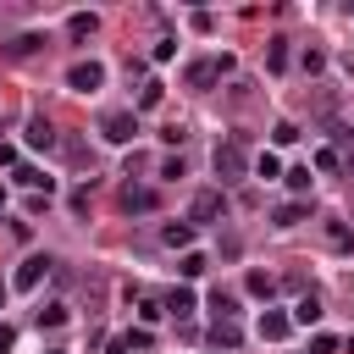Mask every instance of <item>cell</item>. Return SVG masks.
<instances>
[{
	"label": "cell",
	"instance_id": "obj_33",
	"mask_svg": "<svg viewBox=\"0 0 354 354\" xmlns=\"http://www.w3.org/2000/svg\"><path fill=\"white\" fill-rule=\"evenodd\" d=\"M11 343H17V332H11V326H0V354H11Z\"/></svg>",
	"mask_w": 354,
	"mask_h": 354
},
{
	"label": "cell",
	"instance_id": "obj_15",
	"mask_svg": "<svg viewBox=\"0 0 354 354\" xmlns=\"http://www.w3.org/2000/svg\"><path fill=\"white\" fill-rule=\"evenodd\" d=\"M243 288H249L254 299H271V293H277V277H266V271H249V277H243Z\"/></svg>",
	"mask_w": 354,
	"mask_h": 354
},
{
	"label": "cell",
	"instance_id": "obj_26",
	"mask_svg": "<svg viewBox=\"0 0 354 354\" xmlns=\"http://www.w3.org/2000/svg\"><path fill=\"white\" fill-rule=\"evenodd\" d=\"M282 177H288V188H299V194L310 188V166H293V171H282Z\"/></svg>",
	"mask_w": 354,
	"mask_h": 354
},
{
	"label": "cell",
	"instance_id": "obj_31",
	"mask_svg": "<svg viewBox=\"0 0 354 354\" xmlns=\"http://www.w3.org/2000/svg\"><path fill=\"white\" fill-rule=\"evenodd\" d=\"M160 177H183V155H166L160 160Z\"/></svg>",
	"mask_w": 354,
	"mask_h": 354
},
{
	"label": "cell",
	"instance_id": "obj_19",
	"mask_svg": "<svg viewBox=\"0 0 354 354\" xmlns=\"http://www.w3.org/2000/svg\"><path fill=\"white\" fill-rule=\"evenodd\" d=\"M17 183H22V188H44V194H50V177H44L39 166H22V171H17Z\"/></svg>",
	"mask_w": 354,
	"mask_h": 354
},
{
	"label": "cell",
	"instance_id": "obj_18",
	"mask_svg": "<svg viewBox=\"0 0 354 354\" xmlns=\"http://www.w3.org/2000/svg\"><path fill=\"white\" fill-rule=\"evenodd\" d=\"M210 310H216V321H238V299H232V293H216Z\"/></svg>",
	"mask_w": 354,
	"mask_h": 354
},
{
	"label": "cell",
	"instance_id": "obj_4",
	"mask_svg": "<svg viewBox=\"0 0 354 354\" xmlns=\"http://www.w3.org/2000/svg\"><path fill=\"white\" fill-rule=\"evenodd\" d=\"M100 133H105L111 144H133V133H138V116H133V111H111V116L100 122Z\"/></svg>",
	"mask_w": 354,
	"mask_h": 354
},
{
	"label": "cell",
	"instance_id": "obj_34",
	"mask_svg": "<svg viewBox=\"0 0 354 354\" xmlns=\"http://www.w3.org/2000/svg\"><path fill=\"white\" fill-rule=\"evenodd\" d=\"M0 304H6V282H0Z\"/></svg>",
	"mask_w": 354,
	"mask_h": 354
},
{
	"label": "cell",
	"instance_id": "obj_6",
	"mask_svg": "<svg viewBox=\"0 0 354 354\" xmlns=\"http://www.w3.org/2000/svg\"><path fill=\"white\" fill-rule=\"evenodd\" d=\"M221 72H232V55H221V61H194V66H188V88H210Z\"/></svg>",
	"mask_w": 354,
	"mask_h": 354
},
{
	"label": "cell",
	"instance_id": "obj_30",
	"mask_svg": "<svg viewBox=\"0 0 354 354\" xmlns=\"http://www.w3.org/2000/svg\"><path fill=\"white\" fill-rule=\"evenodd\" d=\"M138 315H144V321H160V315H166V304H160V299H144V304H138Z\"/></svg>",
	"mask_w": 354,
	"mask_h": 354
},
{
	"label": "cell",
	"instance_id": "obj_5",
	"mask_svg": "<svg viewBox=\"0 0 354 354\" xmlns=\"http://www.w3.org/2000/svg\"><path fill=\"white\" fill-rule=\"evenodd\" d=\"M50 266H55L50 254H28V260L17 266V288H22V293H33V288H39L44 277H50Z\"/></svg>",
	"mask_w": 354,
	"mask_h": 354
},
{
	"label": "cell",
	"instance_id": "obj_22",
	"mask_svg": "<svg viewBox=\"0 0 354 354\" xmlns=\"http://www.w3.org/2000/svg\"><path fill=\"white\" fill-rule=\"evenodd\" d=\"M254 177H282V166H277V155L266 149V155H254Z\"/></svg>",
	"mask_w": 354,
	"mask_h": 354
},
{
	"label": "cell",
	"instance_id": "obj_1",
	"mask_svg": "<svg viewBox=\"0 0 354 354\" xmlns=\"http://www.w3.org/2000/svg\"><path fill=\"white\" fill-rule=\"evenodd\" d=\"M243 171H249V160H243V144H238V138L216 144V177H221V183H238Z\"/></svg>",
	"mask_w": 354,
	"mask_h": 354
},
{
	"label": "cell",
	"instance_id": "obj_23",
	"mask_svg": "<svg viewBox=\"0 0 354 354\" xmlns=\"http://www.w3.org/2000/svg\"><path fill=\"white\" fill-rule=\"evenodd\" d=\"M337 166H343L337 149H315V171H337Z\"/></svg>",
	"mask_w": 354,
	"mask_h": 354
},
{
	"label": "cell",
	"instance_id": "obj_7",
	"mask_svg": "<svg viewBox=\"0 0 354 354\" xmlns=\"http://www.w3.org/2000/svg\"><path fill=\"white\" fill-rule=\"evenodd\" d=\"M288 326H293V315H282V310H266V315H260V337H266V343H282Z\"/></svg>",
	"mask_w": 354,
	"mask_h": 354
},
{
	"label": "cell",
	"instance_id": "obj_28",
	"mask_svg": "<svg viewBox=\"0 0 354 354\" xmlns=\"http://www.w3.org/2000/svg\"><path fill=\"white\" fill-rule=\"evenodd\" d=\"M332 348H337L332 332H315V337H310V354H332Z\"/></svg>",
	"mask_w": 354,
	"mask_h": 354
},
{
	"label": "cell",
	"instance_id": "obj_2",
	"mask_svg": "<svg viewBox=\"0 0 354 354\" xmlns=\"http://www.w3.org/2000/svg\"><path fill=\"white\" fill-rule=\"evenodd\" d=\"M221 210H227L221 188H199V194H194V205H188V221H194V227H205V221H216Z\"/></svg>",
	"mask_w": 354,
	"mask_h": 354
},
{
	"label": "cell",
	"instance_id": "obj_32",
	"mask_svg": "<svg viewBox=\"0 0 354 354\" xmlns=\"http://www.w3.org/2000/svg\"><path fill=\"white\" fill-rule=\"evenodd\" d=\"M105 354H133V343H127V332H122V337H111V343H105Z\"/></svg>",
	"mask_w": 354,
	"mask_h": 354
},
{
	"label": "cell",
	"instance_id": "obj_3",
	"mask_svg": "<svg viewBox=\"0 0 354 354\" xmlns=\"http://www.w3.org/2000/svg\"><path fill=\"white\" fill-rule=\"evenodd\" d=\"M66 83H72L77 94H94V88L105 83V66H100V61H72V72H66Z\"/></svg>",
	"mask_w": 354,
	"mask_h": 354
},
{
	"label": "cell",
	"instance_id": "obj_13",
	"mask_svg": "<svg viewBox=\"0 0 354 354\" xmlns=\"http://www.w3.org/2000/svg\"><path fill=\"white\" fill-rule=\"evenodd\" d=\"M122 205L144 216V210H155V188H127V194H122Z\"/></svg>",
	"mask_w": 354,
	"mask_h": 354
},
{
	"label": "cell",
	"instance_id": "obj_9",
	"mask_svg": "<svg viewBox=\"0 0 354 354\" xmlns=\"http://www.w3.org/2000/svg\"><path fill=\"white\" fill-rule=\"evenodd\" d=\"M28 144H33V149H50V144H55L50 116H28Z\"/></svg>",
	"mask_w": 354,
	"mask_h": 354
},
{
	"label": "cell",
	"instance_id": "obj_20",
	"mask_svg": "<svg viewBox=\"0 0 354 354\" xmlns=\"http://www.w3.org/2000/svg\"><path fill=\"white\" fill-rule=\"evenodd\" d=\"M326 243H332V249H354V232H348L343 221H332V227H326Z\"/></svg>",
	"mask_w": 354,
	"mask_h": 354
},
{
	"label": "cell",
	"instance_id": "obj_11",
	"mask_svg": "<svg viewBox=\"0 0 354 354\" xmlns=\"http://www.w3.org/2000/svg\"><path fill=\"white\" fill-rule=\"evenodd\" d=\"M94 28H100V17H94V11H72V17H66V33H72V39H88Z\"/></svg>",
	"mask_w": 354,
	"mask_h": 354
},
{
	"label": "cell",
	"instance_id": "obj_27",
	"mask_svg": "<svg viewBox=\"0 0 354 354\" xmlns=\"http://www.w3.org/2000/svg\"><path fill=\"white\" fill-rule=\"evenodd\" d=\"M177 271H183V277H199V271H205V254H194V249H188V254H183V266H177Z\"/></svg>",
	"mask_w": 354,
	"mask_h": 354
},
{
	"label": "cell",
	"instance_id": "obj_25",
	"mask_svg": "<svg viewBox=\"0 0 354 354\" xmlns=\"http://www.w3.org/2000/svg\"><path fill=\"white\" fill-rule=\"evenodd\" d=\"M39 44H44V39H39V33H22V39H17V44H11V55H33V50H39Z\"/></svg>",
	"mask_w": 354,
	"mask_h": 354
},
{
	"label": "cell",
	"instance_id": "obj_14",
	"mask_svg": "<svg viewBox=\"0 0 354 354\" xmlns=\"http://www.w3.org/2000/svg\"><path fill=\"white\" fill-rule=\"evenodd\" d=\"M304 216H310V205H304V199H293V205H282V210H277L271 221H277V227H299Z\"/></svg>",
	"mask_w": 354,
	"mask_h": 354
},
{
	"label": "cell",
	"instance_id": "obj_16",
	"mask_svg": "<svg viewBox=\"0 0 354 354\" xmlns=\"http://www.w3.org/2000/svg\"><path fill=\"white\" fill-rule=\"evenodd\" d=\"M210 337H216L221 348H238V337H243V332H238V321H216V326H210Z\"/></svg>",
	"mask_w": 354,
	"mask_h": 354
},
{
	"label": "cell",
	"instance_id": "obj_12",
	"mask_svg": "<svg viewBox=\"0 0 354 354\" xmlns=\"http://www.w3.org/2000/svg\"><path fill=\"white\" fill-rule=\"evenodd\" d=\"M293 321H299V326H315V321H321V299H315V293H304V299L293 304Z\"/></svg>",
	"mask_w": 354,
	"mask_h": 354
},
{
	"label": "cell",
	"instance_id": "obj_24",
	"mask_svg": "<svg viewBox=\"0 0 354 354\" xmlns=\"http://www.w3.org/2000/svg\"><path fill=\"white\" fill-rule=\"evenodd\" d=\"M61 321H66V304H44L39 310V326H61Z\"/></svg>",
	"mask_w": 354,
	"mask_h": 354
},
{
	"label": "cell",
	"instance_id": "obj_35",
	"mask_svg": "<svg viewBox=\"0 0 354 354\" xmlns=\"http://www.w3.org/2000/svg\"><path fill=\"white\" fill-rule=\"evenodd\" d=\"M0 205H6V188H0Z\"/></svg>",
	"mask_w": 354,
	"mask_h": 354
},
{
	"label": "cell",
	"instance_id": "obj_8",
	"mask_svg": "<svg viewBox=\"0 0 354 354\" xmlns=\"http://www.w3.org/2000/svg\"><path fill=\"white\" fill-rule=\"evenodd\" d=\"M160 243H166V249H188V243H194V221H166V227H160Z\"/></svg>",
	"mask_w": 354,
	"mask_h": 354
},
{
	"label": "cell",
	"instance_id": "obj_21",
	"mask_svg": "<svg viewBox=\"0 0 354 354\" xmlns=\"http://www.w3.org/2000/svg\"><path fill=\"white\" fill-rule=\"evenodd\" d=\"M160 94H166V83H144V88H138V105H144V111H155V105H160Z\"/></svg>",
	"mask_w": 354,
	"mask_h": 354
},
{
	"label": "cell",
	"instance_id": "obj_10",
	"mask_svg": "<svg viewBox=\"0 0 354 354\" xmlns=\"http://www.w3.org/2000/svg\"><path fill=\"white\" fill-rule=\"evenodd\" d=\"M166 315L188 321V315H194V293H188V288H171V293H166Z\"/></svg>",
	"mask_w": 354,
	"mask_h": 354
},
{
	"label": "cell",
	"instance_id": "obj_29",
	"mask_svg": "<svg viewBox=\"0 0 354 354\" xmlns=\"http://www.w3.org/2000/svg\"><path fill=\"white\" fill-rule=\"evenodd\" d=\"M271 138H277V144H293V138H299V127H293V122H277V127H271Z\"/></svg>",
	"mask_w": 354,
	"mask_h": 354
},
{
	"label": "cell",
	"instance_id": "obj_17",
	"mask_svg": "<svg viewBox=\"0 0 354 354\" xmlns=\"http://www.w3.org/2000/svg\"><path fill=\"white\" fill-rule=\"evenodd\" d=\"M266 66H271V72L288 66V39H271V44H266Z\"/></svg>",
	"mask_w": 354,
	"mask_h": 354
}]
</instances>
